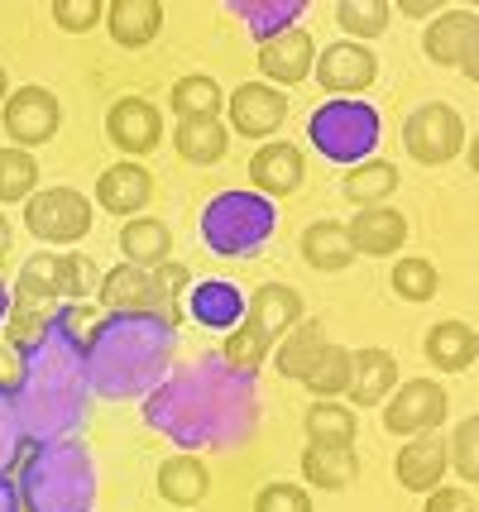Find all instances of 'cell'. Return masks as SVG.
Segmentation results:
<instances>
[{"instance_id":"1","label":"cell","mask_w":479,"mask_h":512,"mask_svg":"<svg viewBox=\"0 0 479 512\" xmlns=\"http://www.w3.org/2000/svg\"><path fill=\"white\" fill-rule=\"evenodd\" d=\"M202 230L216 254H254L264 235H274V206L254 192H226L211 201Z\"/></svg>"},{"instance_id":"2","label":"cell","mask_w":479,"mask_h":512,"mask_svg":"<svg viewBox=\"0 0 479 512\" xmlns=\"http://www.w3.org/2000/svg\"><path fill=\"white\" fill-rule=\"evenodd\" d=\"M312 144L336 163H365V154L379 144V115L365 101H331L312 115Z\"/></svg>"},{"instance_id":"3","label":"cell","mask_w":479,"mask_h":512,"mask_svg":"<svg viewBox=\"0 0 479 512\" xmlns=\"http://www.w3.org/2000/svg\"><path fill=\"white\" fill-rule=\"evenodd\" d=\"M24 225L39 245H77L92 230V201L77 187H39L24 201Z\"/></svg>"},{"instance_id":"4","label":"cell","mask_w":479,"mask_h":512,"mask_svg":"<svg viewBox=\"0 0 479 512\" xmlns=\"http://www.w3.org/2000/svg\"><path fill=\"white\" fill-rule=\"evenodd\" d=\"M403 149H408L422 168H441V163H456L465 149V120H460L446 101H427L408 115L403 125Z\"/></svg>"},{"instance_id":"5","label":"cell","mask_w":479,"mask_h":512,"mask_svg":"<svg viewBox=\"0 0 479 512\" xmlns=\"http://www.w3.org/2000/svg\"><path fill=\"white\" fill-rule=\"evenodd\" d=\"M312 77L321 82V91H331L336 101H355L360 91L374 87L379 77V58L369 44H355V39H341L331 48H317V67Z\"/></svg>"},{"instance_id":"6","label":"cell","mask_w":479,"mask_h":512,"mask_svg":"<svg viewBox=\"0 0 479 512\" xmlns=\"http://www.w3.org/2000/svg\"><path fill=\"white\" fill-rule=\"evenodd\" d=\"M0 120H5V134L15 139V149H39L48 144L58 125H63V106L48 87H20L10 91V101L0 106Z\"/></svg>"},{"instance_id":"7","label":"cell","mask_w":479,"mask_h":512,"mask_svg":"<svg viewBox=\"0 0 479 512\" xmlns=\"http://www.w3.org/2000/svg\"><path fill=\"white\" fill-rule=\"evenodd\" d=\"M101 307L106 312H168L178 321V307H173V297L168 288L159 283V268L149 273V268H135V264H120L111 273H101Z\"/></svg>"},{"instance_id":"8","label":"cell","mask_w":479,"mask_h":512,"mask_svg":"<svg viewBox=\"0 0 479 512\" xmlns=\"http://www.w3.org/2000/svg\"><path fill=\"white\" fill-rule=\"evenodd\" d=\"M446 422V388L432 379H412L398 393H388L384 431L388 436H422Z\"/></svg>"},{"instance_id":"9","label":"cell","mask_w":479,"mask_h":512,"mask_svg":"<svg viewBox=\"0 0 479 512\" xmlns=\"http://www.w3.org/2000/svg\"><path fill=\"white\" fill-rule=\"evenodd\" d=\"M475 39H479V15L475 10H446V15H436V20L427 24L422 53H427L436 67H465V77H475L479 72Z\"/></svg>"},{"instance_id":"10","label":"cell","mask_w":479,"mask_h":512,"mask_svg":"<svg viewBox=\"0 0 479 512\" xmlns=\"http://www.w3.org/2000/svg\"><path fill=\"white\" fill-rule=\"evenodd\" d=\"M254 63H259V72H264V82L269 87H297V82H307L312 77V67H317V44H312V34L307 29H278V34H269L264 44H259V53H254Z\"/></svg>"},{"instance_id":"11","label":"cell","mask_w":479,"mask_h":512,"mask_svg":"<svg viewBox=\"0 0 479 512\" xmlns=\"http://www.w3.org/2000/svg\"><path fill=\"white\" fill-rule=\"evenodd\" d=\"M106 134H111V144L120 154H154L163 139V115L154 101H144V96H120L111 111H106Z\"/></svg>"},{"instance_id":"12","label":"cell","mask_w":479,"mask_h":512,"mask_svg":"<svg viewBox=\"0 0 479 512\" xmlns=\"http://www.w3.org/2000/svg\"><path fill=\"white\" fill-rule=\"evenodd\" d=\"M288 120V96L269 82H245L230 91V130L245 139H269Z\"/></svg>"},{"instance_id":"13","label":"cell","mask_w":479,"mask_h":512,"mask_svg":"<svg viewBox=\"0 0 479 512\" xmlns=\"http://www.w3.org/2000/svg\"><path fill=\"white\" fill-rule=\"evenodd\" d=\"M307 178V158L288 139H269L259 144V154L250 158V182L259 197H293Z\"/></svg>"},{"instance_id":"14","label":"cell","mask_w":479,"mask_h":512,"mask_svg":"<svg viewBox=\"0 0 479 512\" xmlns=\"http://www.w3.org/2000/svg\"><path fill=\"white\" fill-rule=\"evenodd\" d=\"M345 235H350L355 254L388 259V254H398V249L408 245V216L393 211V206H360L350 216V225H345Z\"/></svg>"},{"instance_id":"15","label":"cell","mask_w":479,"mask_h":512,"mask_svg":"<svg viewBox=\"0 0 479 512\" xmlns=\"http://www.w3.org/2000/svg\"><path fill=\"white\" fill-rule=\"evenodd\" d=\"M154 197V173L135 163V158H125V163H115L106 168L101 178H96V206H106L111 216H125V221H135L139 211L149 206Z\"/></svg>"},{"instance_id":"16","label":"cell","mask_w":479,"mask_h":512,"mask_svg":"<svg viewBox=\"0 0 479 512\" xmlns=\"http://www.w3.org/2000/svg\"><path fill=\"white\" fill-rule=\"evenodd\" d=\"M393 474H398V484H403L408 493L441 489V479H446V441H441V436H432V431L412 436L408 446L398 450Z\"/></svg>"},{"instance_id":"17","label":"cell","mask_w":479,"mask_h":512,"mask_svg":"<svg viewBox=\"0 0 479 512\" xmlns=\"http://www.w3.org/2000/svg\"><path fill=\"white\" fill-rule=\"evenodd\" d=\"M106 29L120 48H144L163 34V5L159 0H111L106 5Z\"/></svg>"},{"instance_id":"18","label":"cell","mask_w":479,"mask_h":512,"mask_svg":"<svg viewBox=\"0 0 479 512\" xmlns=\"http://www.w3.org/2000/svg\"><path fill=\"white\" fill-rule=\"evenodd\" d=\"M398 388V359L379 350V345H369V350H355V369H350V402L355 407H379Z\"/></svg>"},{"instance_id":"19","label":"cell","mask_w":479,"mask_h":512,"mask_svg":"<svg viewBox=\"0 0 479 512\" xmlns=\"http://www.w3.org/2000/svg\"><path fill=\"white\" fill-rule=\"evenodd\" d=\"M479 355V335L470 321H436L427 331V359H432L441 374H465L475 369Z\"/></svg>"},{"instance_id":"20","label":"cell","mask_w":479,"mask_h":512,"mask_svg":"<svg viewBox=\"0 0 479 512\" xmlns=\"http://www.w3.org/2000/svg\"><path fill=\"white\" fill-rule=\"evenodd\" d=\"M120 249H125V264L154 273V268L173 264V230L163 221H154V216H135L120 230Z\"/></svg>"},{"instance_id":"21","label":"cell","mask_w":479,"mask_h":512,"mask_svg":"<svg viewBox=\"0 0 479 512\" xmlns=\"http://www.w3.org/2000/svg\"><path fill=\"white\" fill-rule=\"evenodd\" d=\"M245 321H254L269 340H278V335H288L302 321V297L293 288H283V283H264L245 302Z\"/></svg>"},{"instance_id":"22","label":"cell","mask_w":479,"mask_h":512,"mask_svg":"<svg viewBox=\"0 0 479 512\" xmlns=\"http://www.w3.org/2000/svg\"><path fill=\"white\" fill-rule=\"evenodd\" d=\"M297 245H302L307 268H317V273H341V268L355 264V249H350V235H345L341 221H312Z\"/></svg>"},{"instance_id":"23","label":"cell","mask_w":479,"mask_h":512,"mask_svg":"<svg viewBox=\"0 0 479 512\" xmlns=\"http://www.w3.org/2000/svg\"><path fill=\"white\" fill-rule=\"evenodd\" d=\"M159 498L163 503H173V508H197L206 493H211V474H206L202 460H192V455H173V460H163L159 465Z\"/></svg>"},{"instance_id":"24","label":"cell","mask_w":479,"mask_h":512,"mask_svg":"<svg viewBox=\"0 0 479 512\" xmlns=\"http://www.w3.org/2000/svg\"><path fill=\"white\" fill-rule=\"evenodd\" d=\"M331 340H326V326L321 321H297L293 331H288V340L278 345V355H274V369L283 374V379H307L312 369H317V359L321 350H326Z\"/></svg>"},{"instance_id":"25","label":"cell","mask_w":479,"mask_h":512,"mask_svg":"<svg viewBox=\"0 0 479 512\" xmlns=\"http://www.w3.org/2000/svg\"><path fill=\"white\" fill-rule=\"evenodd\" d=\"M302 474L312 489H350L360 479V455L355 450H336V446H307L302 450Z\"/></svg>"},{"instance_id":"26","label":"cell","mask_w":479,"mask_h":512,"mask_svg":"<svg viewBox=\"0 0 479 512\" xmlns=\"http://www.w3.org/2000/svg\"><path fill=\"white\" fill-rule=\"evenodd\" d=\"M192 316H197L202 326H216V331H235V326L245 321V297H240L235 283H221V278L197 283V288H192Z\"/></svg>"},{"instance_id":"27","label":"cell","mask_w":479,"mask_h":512,"mask_svg":"<svg viewBox=\"0 0 479 512\" xmlns=\"http://www.w3.org/2000/svg\"><path fill=\"white\" fill-rule=\"evenodd\" d=\"M355 436H360V422L345 402L321 398L307 407V446H336V450H355Z\"/></svg>"},{"instance_id":"28","label":"cell","mask_w":479,"mask_h":512,"mask_svg":"<svg viewBox=\"0 0 479 512\" xmlns=\"http://www.w3.org/2000/svg\"><path fill=\"white\" fill-rule=\"evenodd\" d=\"M168 106L178 111V120H221V111H226V91L216 87V77L192 72V77H178V82H173Z\"/></svg>"},{"instance_id":"29","label":"cell","mask_w":479,"mask_h":512,"mask_svg":"<svg viewBox=\"0 0 479 512\" xmlns=\"http://www.w3.org/2000/svg\"><path fill=\"white\" fill-rule=\"evenodd\" d=\"M173 149H178V158L206 168V163H221V158H226L230 130L221 125V120H178V130H173Z\"/></svg>"},{"instance_id":"30","label":"cell","mask_w":479,"mask_h":512,"mask_svg":"<svg viewBox=\"0 0 479 512\" xmlns=\"http://www.w3.org/2000/svg\"><path fill=\"white\" fill-rule=\"evenodd\" d=\"M345 201H355V206H384L393 192H398V168L388 163V158H365V163H355L341 182Z\"/></svg>"},{"instance_id":"31","label":"cell","mask_w":479,"mask_h":512,"mask_svg":"<svg viewBox=\"0 0 479 512\" xmlns=\"http://www.w3.org/2000/svg\"><path fill=\"white\" fill-rule=\"evenodd\" d=\"M63 292V254L39 249L34 259H24L20 268V307H44L48 297Z\"/></svg>"},{"instance_id":"32","label":"cell","mask_w":479,"mask_h":512,"mask_svg":"<svg viewBox=\"0 0 479 512\" xmlns=\"http://www.w3.org/2000/svg\"><path fill=\"white\" fill-rule=\"evenodd\" d=\"M39 192V158L29 149H0V206L29 201Z\"/></svg>"},{"instance_id":"33","label":"cell","mask_w":479,"mask_h":512,"mask_svg":"<svg viewBox=\"0 0 479 512\" xmlns=\"http://www.w3.org/2000/svg\"><path fill=\"white\" fill-rule=\"evenodd\" d=\"M393 20V5L388 0H341L336 5V24L360 44V39H379Z\"/></svg>"},{"instance_id":"34","label":"cell","mask_w":479,"mask_h":512,"mask_svg":"<svg viewBox=\"0 0 479 512\" xmlns=\"http://www.w3.org/2000/svg\"><path fill=\"white\" fill-rule=\"evenodd\" d=\"M350 369H355V355L345 350V345H326L317 359V369L307 374V393H317V398H341L345 388H350Z\"/></svg>"},{"instance_id":"35","label":"cell","mask_w":479,"mask_h":512,"mask_svg":"<svg viewBox=\"0 0 479 512\" xmlns=\"http://www.w3.org/2000/svg\"><path fill=\"white\" fill-rule=\"evenodd\" d=\"M388 283H393V292H398L403 302H432L436 288H441V278H436V264H432V259H422V254H408V259H398Z\"/></svg>"},{"instance_id":"36","label":"cell","mask_w":479,"mask_h":512,"mask_svg":"<svg viewBox=\"0 0 479 512\" xmlns=\"http://www.w3.org/2000/svg\"><path fill=\"white\" fill-rule=\"evenodd\" d=\"M269 345H274V340L259 331L254 321H240V326L226 335V359L235 369H259V364L269 359Z\"/></svg>"},{"instance_id":"37","label":"cell","mask_w":479,"mask_h":512,"mask_svg":"<svg viewBox=\"0 0 479 512\" xmlns=\"http://www.w3.org/2000/svg\"><path fill=\"white\" fill-rule=\"evenodd\" d=\"M451 460L460 469V484L465 489H475L479 484V417H465L456 431V441H451Z\"/></svg>"},{"instance_id":"38","label":"cell","mask_w":479,"mask_h":512,"mask_svg":"<svg viewBox=\"0 0 479 512\" xmlns=\"http://www.w3.org/2000/svg\"><path fill=\"white\" fill-rule=\"evenodd\" d=\"M48 15L58 20V29H68V34H87V29H96V24L106 20V5H101V0H53Z\"/></svg>"},{"instance_id":"39","label":"cell","mask_w":479,"mask_h":512,"mask_svg":"<svg viewBox=\"0 0 479 512\" xmlns=\"http://www.w3.org/2000/svg\"><path fill=\"white\" fill-rule=\"evenodd\" d=\"M96 288H101V268L87 254H63V292L72 302H87Z\"/></svg>"},{"instance_id":"40","label":"cell","mask_w":479,"mask_h":512,"mask_svg":"<svg viewBox=\"0 0 479 512\" xmlns=\"http://www.w3.org/2000/svg\"><path fill=\"white\" fill-rule=\"evenodd\" d=\"M254 512H317V508H312L307 489H297V484H264L254 493Z\"/></svg>"},{"instance_id":"41","label":"cell","mask_w":479,"mask_h":512,"mask_svg":"<svg viewBox=\"0 0 479 512\" xmlns=\"http://www.w3.org/2000/svg\"><path fill=\"white\" fill-rule=\"evenodd\" d=\"M24 379H29V369H24L20 350L5 340V345H0V393H20Z\"/></svg>"},{"instance_id":"42","label":"cell","mask_w":479,"mask_h":512,"mask_svg":"<svg viewBox=\"0 0 479 512\" xmlns=\"http://www.w3.org/2000/svg\"><path fill=\"white\" fill-rule=\"evenodd\" d=\"M422 512H479V503L470 489H432Z\"/></svg>"},{"instance_id":"43","label":"cell","mask_w":479,"mask_h":512,"mask_svg":"<svg viewBox=\"0 0 479 512\" xmlns=\"http://www.w3.org/2000/svg\"><path fill=\"white\" fill-rule=\"evenodd\" d=\"M44 335V316H34V312H20L15 316V326H10V345L20 350L24 340H39Z\"/></svg>"},{"instance_id":"44","label":"cell","mask_w":479,"mask_h":512,"mask_svg":"<svg viewBox=\"0 0 479 512\" xmlns=\"http://www.w3.org/2000/svg\"><path fill=\"white\" fill-rule=\"evenodd\" d=\"M398 10H403V15H412V20H422V15H436L441 5H436V0H398Z\"/></svg>"},{"instance_id":"45","label":"cell","mask_w":479,"mask_h":512,"mask_svg":"<svg viewBox=\"0 0 479 512\" xmlns=\"http://www.w3.org/2000/svg\"><path fill=\"white\" fill-rule=\"evenodd\" d=\"M5 249H10V221L0 216V259H5Z\"/></svg>"},{"instance_id":"46","label":"cell","mask_w":479,"mask_h":512,"mask_svg":"<svg viewBox=\"0 0 479 512\" xmlns=\"http://www.w3.org/2000/svg\"><path fill=\"white\" fill-rule=\"evenodd\" d=\"M10 101V77H5V63H0V106Z\"/></svg>"},{"instance_id":"47","label":"cell","mask_w":479,"mask_h":512,"mask_svg":"<svg viewBox=\"0 0 479 512\" xmlns=\"http://www.w3.org/2000/svg\"><path fill=\"white\" fill-rule=\"evenodd\" d=\"M5 307H10V297H5V288H0V321H5Z\"/></svg>"}]
</instances>
